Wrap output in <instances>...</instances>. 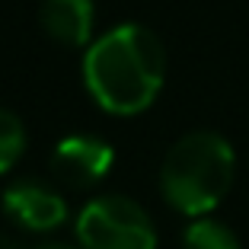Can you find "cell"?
Instances as JSON below:
<instances>
[{
  "instance_id": "6da1fadb",
  "label": "cell",
  "mask_w": 249,
  "mask_h": 249,
  "mask_svg": "<svg viewBox=\"0 0 249 249\" xmlns=\"http://www.w3.org/2000/svg\"><path fill=\"white\" fill-rule=\"evenodd\" d=\"M166 77V52L157 32L122 22L87 48L83 80L96 103L112 115H138L157 99Z\"/></svg>"
},
{
  "instance_id": "7a4b0ae2",
  "label": "cell",
  "mask_w": 249,
  "mask_h": 249,
  "mask_svg": "<svg viewBox=\"0 0 249 249\" xmlns=\"http://www.w3.org/2000/svg\"><path fill=\"white\" fill-rule=\"evenodd\" d=\"M236 173L233 147L217 131H192L166 150L160 192L185 217H205L230 192Z\"/></svg>"
},
{
  "instance_id": "3957f363",
  "label": "cell",
  "mask_w": 249,
  "mask_h": 249,
  "mask_svg": "<svg viewBox=\"0 0 249 249\" xmlns=\"http://www.w3.org/2000/svg\"><path fill=\"white\" fill-rule=\"evenodd\" d=\"M80 249H157L150 214L128 195H99L77 214Z\"/></svg>"
},
{
  "instance_id": "277c9868",
  "label": "cell",
  "mask_w": 249,
  "mask_h": 249,
  "mask_svg": "<svg viewBox=\"0 0 249 249\" xmlns=\"http://www.w3.org/2000/svg\"><path fill=\"white\" fill-rule=\"evenodd\" d=\"M112 147L93 134H71L52 150V173L71 189H89L112 169Z\"/></svg>"
},
{
  "instance_id": "5b68a950",
  "label": "cell",
  "mask_w": 249,
  "mask_h": 249,
  "mask_svg": "<svg viewBox=\"0 0 249 249\" xmlns=\"http://www.w3.org/2000/svg\"><path fill=\"white\" fill-rule=\"evenodd\" d=\"M3 211L22 230L48 233L67 220V201L38 179H19L3 192Z\"/></svg>"
},
{
  "instance_id": "8992f818",
  "label": "cell",
  "mask_w": 249,
  "mask_h": 249,
  "mask_svg": "<svg viewBox=\"0 0 249 249\" xmlns=\"http://www.w3.org/2000/svg\"><path fill=\"white\" fill-rule=\"evenodd\" d=\"M42 29L61 45H83L93 32V0H42Z\"/></svg>"
},
{
  "instance_id": "52a82bcc",
  "label": "cell",
  "mask_w": 249,
  "mask_h": 249,
  "mask_svg": "<svg viewBox=\"0 0 249 249\" xmlns=\"http://www.w3.org/2000/svg\"><path fill=\"white\" fill-rule=\"evenodd\" d=\"M182 249H240V236L214 217H195L182 233Z\"/></svg>"
},
{
  "instance_id": "ba28073f",
  "label": "cell",
  "mask_w": 249,
  "mask_h": 249,
  "mask_svg": "<svg viewBox=\"0 0 249 249\" xmlns=\"http://www.w3.org/2000/svg\"><path fill=\"white\" fill-rule=\"evenodd\" d=\"M26 150V128L22 118L10 109H0V173L16 166V160Z\"/></svg>"
},
{
  "instance_id": "9c48e42d",
  "label": "cell",
  "mask_w": 249,
  "mask_h": 249,
  "mask_svg": "<svg viewBox=\"0 0 249 249\" xmlns=\"http://www.w3.org/2000/svg\"><path fill=\"white\" fill-rule=\"evenodd\" d=\"M36 249H77V246H71V243H64V240H48V243H38Z\"/></svg>"
},
{
  "instance_id": "30bf717a",
  "label": "cell",
  "mask_w": 249,
  "mask_h": 249,
  "mask_svg": "<svg viewBox=\"0 0 249 249\" xmlns=\"http://www.w3.org/2000/svg\"><path fill=\"white\" fill-rule=\"evenodd\" d=\"M0 249H19V243H16L13 236H7V233H0Z\"/></svg>"
}]
</instances>
